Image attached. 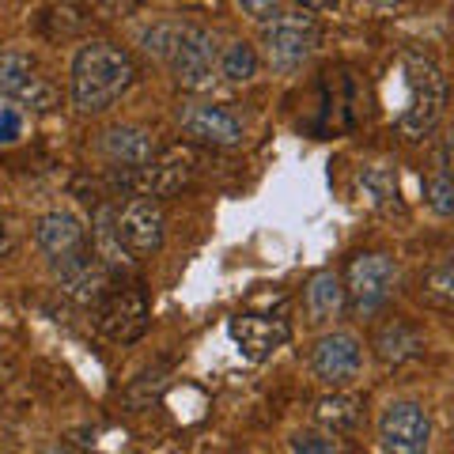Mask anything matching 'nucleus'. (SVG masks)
Wrapping results in <instances>:
<instances>
[{"instance_id": "obj_27", "label": "nucleus", "mask_w": 454, "mask_h": 454, "mask_svg": "<svg viewBox=\"0 0 454 454\" xmlns=\"http://www.w3.org/2000/svg\"><path fill=\"white\" fill-rule=\"evenodd\" d=\"M235 8L243 12V16H250V20H258V23H269V20L277 16L280 0H235Z\"/></svg>"}, {"instance_id": "obj_24", "label": "nucleus", "mask_w": 454, "mask_h": 454, "mask_svg": "<svg viewBox=\"0 0 454 454\" xmlns=\"http://www.w3.org/2000/svg\"><path fill=\"white\" fill-rule=\"evenodd\" d=\"M182 31H186V23H175V20L155 23L152 31H145V50H148L152 57H160V61H170V53H175Z\"/></svg>"}, {"instance_id": "obj_8", "label": "nucleus", "mask_w": 454, "mask_h": 454, "mask_svg": "<svg viewBox=\"0 0 454 454\" xmlns=\"http://www.w3.org/2000/svg\"><path fill=\"white\" fill-rule=\"evenodd\" d=\"M310 372H315L318 382L325 387H348L352 379H360L364 372V345L356 333L348 330H330L315 340V348H310Z\"/></svg>"}, {"instance_id": "obj_29", "label": "nucleus", "mask_w": 454, "mask_h": 454, "mask_svg": "<svg viewBox=\"0 0 454 454\" xmlns=\"http://www.w3.org/2000/svg\"><path fill=\"white\" fill-rule=\"evenodd\" d=\"M12 247H16V239H12V227H8V220L0 216V258H8Z\"/></svg>"}, {"instance_id": "obj_28", "label": "nucleus", "mask_w": 454, "mask_h": 454, "mask_svg": "<svg viewBox=\"0 0 454 454\" xmlns=\"http://www.w3.org/2000/svg\"><path fill=\"white\" fill-rule=\"evenodd\" d=\"M20 133V118L12 110H4V118H0V140H16Z\"/></svg>"}, {"instance_id": "obj_21", "label": "nucleus", "mask_w": 454, "mask_h": 454, "mask_svg": "<svg viewBox=\"0 0 454 454\" xmlns=\"http://www.w3.org/2000/svg\"><path fill=\"white\" fill-rule=\"evenodd\" d=\"M360 193H364L367 205L387 208V205L397 201V175L387 163H367L360 170Z\"/></svg>"}, {"instance_id": "obj_13", "label": "nucleus", "mask_w": 454, "mask_h": 454, "mask_svg": "<svg viewBox=\"0 0 454 454\" xmlns=\"http://www.w3.org/2000/svg\"><path fill=\"white\" fill-rule=\"evenodd\" d=\"M35 247L46 254L50 265H57V262H68L88 250V231H83V223L73 212L53 208L46 216H38V223H35Z\"/></svg>"}, {"instance_id": "obj_3", "label": "nucleus", "mask_w": 454, "mask_h": 454, "mask_svg": "<svg viewBox=\"0 0 454 454\" xmlns=\"http://www.w3.org/2000/svg\"><path fill=\"white\" fill-rule=\"evenodd\" d=\"M205 170V152H197L193 145H175L163 148L148 167L140 170H121V182L145 197H175L182 190H190Z\"/></svg>"}, {"instance_id": "obj_7", "label": "nucleus", "mask_w": 454, "mask_h": 454, "mask_svg": "<svg viewBox=\"0 0 454 454\" xmlns=\"http://www.w3.org/2000/svg\"><path fill=\"white\" fill-rule=\"evenodd\" d=\"M375 432L382 454H428L432 447V417L417 402H390L379 413Z\"/></svg>"}, {"instance_id": "obj_26", "label": "nucleus", "mask_w": 454, "mask_h": 454, "mask_svg": "<svg viewBox=\"0 0 454 454\" xmlns=\"http://www.w3.org/2000/svg\"><path fill=\"white\" fill-rule=\"evenodd\" d=\"M292 454H337V443L322 432H295L292 435Z\"/></svg>"}, {"instance_id": "obj_25", "label": "nucleus", "mask_w": 454, "mask_h": 454, "mask_svg": "<svg viewBox=\"0 0 454 454\" xmlns=\"http://www.w3.org/2000/svg\"><path fill=\"white\" fill-rule=\"evenodd\" d=\"M424 197H428V208L435 216H454V175L450 170H435L424 186Z\"/></svg>"}, {"instance_id": "obj_12", "label": "nucleus", "mask_w": 454, "mask_h": 454, "mask_svg": "<svg viewBox=\"0 0 454 454\" xmlns=\"http://www.w3.org/2000/svg\"><path fill=\"white\" fill-rule=\"evenodd\" d=\"M53 277H57V284H61V292L73 295V300L83 303V307L103 303L106 292L114 288V284H110V269L98 262L91 250H83V254H76V258H68V262H57Z\"/></svg>"}, {"instance_id": "obj_11", "label": "nucleus", "mask_w": 454, "mask_h": 454, "mask_svg": "<svg viewBox=\"0 0 454 454\" xmlns=\"http://www.w3.org/2000/svg\"><path fill=\"white\" fill-rule=\"evenodd\" d=\"M95 322L110 340L129 345L148 330V300L137 288H110L103 303H95Z\"/></svg>"}, {"instance_id": "obj_20", "label": "nucleus", "mask_w": 454, "mask_h": 454, "mask_svg": "<svg viewBox=\"0 0 454 454\" xmlns=\"http://www.w3.org/2000/svg\"><path fill=\"white\" fill-rule=\"evenodd\" d=\"M38 80L35 61L20 50H0V95L23 103V95L31 91V83Z\"/></svg>"}, {"instance_id": "obj_16", "label": "nucleus", "mask_w": 454, "mask_h": 454, "mask_svg": "<svg viewBox=\"0 0 454 454\" xmlns=\"http://www.w3.org/2000/svg\"><path fill=\"white\" fill-rule=\"evenodd\" d=\"M420 352H424V333L417 330L413 322L390 318V322L379 325V333H375V356H379V364L402 367L409 360H417Z\"/></svg>"}, {"instance_id": "obj_19", "label": "nucleus", "mask_w": 454, "mask_h": 454, "mask_svg": "<svg viewBox=\"0 0 454 454\" xmlns=\"http://www.w3.org/2000/svg\"><path fill=\"white\" fill-rule=\"evenodd\" d=\"M315 420L322 424L330 435H340V432H352L360 424V397H352V394H325L322 402L315 405Z\"/></svg>"}, {"instance_id": "obj_23", "label": "nucleus", "mask_w": 454, "mask_h": 454, "mask_svg": "<svg viewBox=\"0 0 454 454\" xmlns=\"http://www.w3.org/2000/svg\"><path fill=\"white\" fill-rule=\"evenodd\" d=\"M420 295L432 307H454V254L428 269V277L420 280Z\"/></svg>"}, {"instance_id": "obj_18", "label": "nucleus", "mask_w": 454, "mask_h": 454, "mask_svg": "<svg viewBox=\"0 0 454 454\" xmlns=\"http://www.w3.org/2000/svg\"><path fill=\"white\" fill-rule=\"evenodd\" d=\"M91 239H95V258L103 262L110 273H114V269H129L137 262L129 254V247L121 243V235H118V212H114V208H98L95 212Z\"/></svg>"}, {"instance_id": "obj_6", "label": "nucleus", "mask_w": 454, "mask_h": 454, "mask_svg": "<svg viewBox=\"0 0 454 454\" xmlns=\"http://www.w3.org/2000/svg\"><path fill=\"white\" fill-rule=\"evenodd\" d=\"M170 68H175V80L178 88L186 91H208L220 76V46H216V35L205 31L197 23H186L182 31L175 53H170Z\"/></svg>"}, {"instance_id": "obj_22", "label": "nucleus", "mask_w": 454, "mask_h": 454, "mask_svg": "<svg viewBox=\"0 0 454 454\" xmlns=\"http://www.w3.org/2000/svg\"><path fill=\"white\" fill-rule=\"evenodd\" d=\"M220 76L231 83H250L258 76V50L250 42H231L220 50Z\"/></svg>"}, {"instance_id": "obj_2", "label": "nucleus", "mask_w": 454, "mask_h": 454, "mask_svg": "<svg viewBox=\"0 0 454 454\" xmlns=\"http://www.w3.org/2000/svg\"><path fill=\"white\" fill-rule=\"evenodd\" d=\"M447 106V76L439 73L432 57L409 53L405 57V106L397 114V133L405 140H424Z\"/></svg>"}, {"instance_id": "obj_30", "label": "nucleus", "mask_w": 454, "mask_h": 454, "mask_svg": "<svg viewBox=\"0 0 454 454\" xmlns=\"http://www.w3.org/2000/svg\"><path fill=\"white\" fill-rule=\"evenodd\" d=\"M295 4H300L303 12H325V8H333L337 0H295Z\"/></svg>"}, {"instance_id": "obj_10", "label": "nucleus", "mask_w": 454, "mask_h": 454, "mask_svg": "<svg viewBox=\"0 0 454 454\" xmlns=\"http://www.w3.org/2000/svg\"><path fill=\"white\" fill-rule=\"evenodd\" d=\"M178 125L186 137H193L197 145H208V148H235L247 137V125L235 110L212 106V103H193L186 110H178Z\"/></svg>"}, {"instance_id": "obj_15", "label": "nucleus", "mask_w": 454, "mask_h": 454, "mask_svg": "<svg viewBox=\"0 0 454 454\" xmlns=\"http://www.w3.org/2000/svg\"><path fill=\"white\" fill-rule=\"evenodd\" d=\"M231 340L239 345V352H243L247 360H269L273 352L288 340V322L284 318H262V315H239L231 318Z\"/></svg>"}, {"instance_id": "obj_1", "label": "nucleus", "mask_w": 454, "mask_h": 454, "mask_svg": "<svg viewBox=\"0 0 454 454\" xmlns=\"http://www.w3.org/2000/svg\"><path fill=\"white\" fill-rule=\"evenodd\" d=\"M137 83V65L118 42H88L73 57L68 95L80 114H103Z\"/></svg>"}, {"instance_id": "obj_17", "label": "nucleus", "mask_w": 454, "mask_h": 454, "mask_svg": "<svg viewBox=\"0 0 454 454\" xmlns=\"http://www.w3.org/2000/svg\"><path fill=\"white\" fill-rule=\"evenodd\" d=\"M303 300H307V318L315 322V325L333 322L340 310L348 307V300H345V280H340L333 269H322V273H315V277L307 280Z\"/></svg>"}, {"instance_id": "obj_9", "label": "nucleus", "mask_w": 454, "mask_h": 454, "mask_svg": "<svg viewBox=\"0 0 454 454\" xmlns=\"http://www.w3.org/2000/svg\"><path fill=\"white\" fill-rule=\"evenodd\" d=\"M118 235L121 243L129 247L133 258H148L163 247L167 239V212L155 197L145 193H133L129 201L118 208Z\"/></svg>"}, {"instance_id": "obj_14", "label": "nucleus", "mask_w": 454, "mask_h": 454, "mask_svg": "<svg viewBox=\"0 0 454 454\" xmlns=\"http://www.w3.org/2000/svg\"><path fill=\"white\" fill-rule=\"evenodd\" d=\"M98 152L106 155V163L121 167V170H140L160 155L155 137L145 125H110V129L98 137Z\"/></svg>"}, {"instance_id": "obj_5", "label": "nucleus", "mask_w": 454, "mask_h": 454, "mask_svg": "<svg viewBox=\"0 0 454 454\" xmlns=\"http://www.w3.org/2000/svg\"><path fill=\"white\" fill-rule=\"evenodd\" d=\"M397 280H402V269L390 254H360L345 273V300L356 315H375L387 307Z\"/></svg>"}, {"instance_id": "obj_4", "label": "nucleus", "mask_w": 454, "mask_h": 454, "mask_svg": "<svg viewBox=\"0 0 454 454\" xmlns=\"http://www.w3.org/2000/svg\"><path fill=\"white\" fill-rule=\"evenodd\" d=\"M318 20L303 8L292 12H277L273 20L262 27V46H265V61L277 68V73H295L310 53L318 50Z\"/></svg>"}]
</instances>
